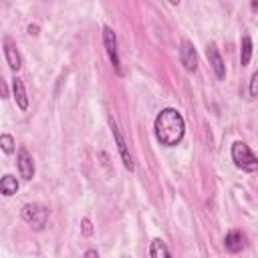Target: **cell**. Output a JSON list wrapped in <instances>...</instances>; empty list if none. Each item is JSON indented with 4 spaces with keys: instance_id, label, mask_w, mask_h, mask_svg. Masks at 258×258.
Returning a JSON list of instances; mask_svg holds the SVG:
<instances>
[{
    "instance_id": "obj_1",
    "label": "cell",
    "mask_w": 258,
    "mask_h": 258,
    "mask_svg": "<svg viewBox=\"0 0 258 258\" xmlns=\"http://www.w3.org/2000/svg\"><path fill=\"white\" fill-rule=\"evenodd\" d=\"M155 137L161 145L165 147H173L177 145L181 139H183V133H185V121H183V115L177 111V109H161L155 117Z\"/></svg>"
},
{
    "instance_id": "obj_2",
    "label": "cell",
    "mask_w": 258,
    "mask_h": 258,
    "mask_svg": "<svg viewBox=\"0 0 258 258\" xmlns=\"http://www.w3.org/2000/svg\"><path fill=\"white\" fill-rule=\"evenodd\" d=\"M232 161L244 171H258V157L250 151L244 141H236L232 145Z\"/></svg>"
},
{
    "instance_id": "obj_3",
    "label": "cell",
    "mask_w": 258,
    "mask_h": 258,
    "mask_svg": "<svg viewBox=\"0 0 258 258\" xmlns=\"http://www.w3.org/2000/svg\"><path fill=\"white\" fill-rule=\"evenodd\" d=\"M22 220L30 224L34 230H42L48 220V210L40 204H26L22 208Z\"/></svg>"
},
{
    "instance_id": "obj_4",
    "label": "cell",
    "mask_w": 258,
    "mask_h": 258,
    "mask_svg": "<svg viewBox=\"0 0 258 258\" xmlns=\"http://www.w3.org/2000/svg\"><path fill=\"white\" fill-rule=\"evenodd\" d=\"M103 40H105V48H107V54H109V60H111L113 69H115L119 75H123V71H121V60H119V52H117V36H115V32H113L111 26H105V28H103Z\"/></svg>"
},
{
    "instance_id": "obj_5",
    "label": "cell",
    "mask_w": 258,
    "mask_h": 258,
    "mask_svg": "<svg viewBox=\"0 0 258 258\" xmlns=\"http://www.w3.org/2000/svg\"><path fill=\"white\" fill-rule=\"evenodd\" d=\"M109 125H111V131H113V137H115V143H117V149H119V153H121V159H123V165L129 169V171H133V157H131V153H129V149H127V143H125V137H123V133L119 131V127H117V123H115V119L113 117H109Z\"/></svg>"
},
{
    "instance_id": "obj_6",
    "label": "cell",
    "mask_w": 258,
    "mask_h": 258,
    "mask_svg": "<svg viewBox=\"0 0 258 258\" xmlns=\"http://www.w3.org/2000/svg\"><path fill=\"white\" fill-rule=\"evenodd\" d=\"M179 60H181L183 69L189 71V73H194V71L198 69V54H196L194 44H191L187 38L181 40V46H179Z\"/></svg>"
},
{
    "instance_id": "obj_7",
    "label": "cell",
    "mask_w": 258,
    "mask_h": 258,
    "mask_svg": "<svg viewBox=\"0 0 258 258\" xmlns=\"http://www.w3.org/2000/svg\"><path fill=\"white\" fill-rule=\"evenodd\" d=\"M16 163H18L20 177H24V179H32V177H34V161H32V155L28 153L26 147H20V149H18Z\"/></svg>"
},
{
    "instance_id": "obj_8",
    "label": "cell",
    "mask_w": 258,
    "mask_h": 258,
    "mask_svg": "<svg viewBox=\"0 0 258 258\" xmlns=\"http://www.w3.org/2000/svg\"><path fill=\"white\" fill-rule=\"evenodd\" d=\"M4 56H6V62L12 71H18L22 67V58H20V52L16 48V44L10 40V38H4Z\"/></svg>"
},
{
    "instance_id": "obj_9",
    "label": "cell",
    "mask_w": 258,
    "mask_h": 258,
    "mask_svg": "<svg viewBox=\"0 0 258 258\" xmlns=\"http://www.w3.org/2000/svg\"><path fill=\"white\" fill-rule=\"evenodd\" d=\"M206 54H208V60H210V64H212L216 77H218V79H224V77H226V67H224V60H222L218 48H216L214 44H210L208 50H206Z\"/></svg>"
},
{
    "instance_id": "obj_10",
    "label": "cell",
    "mask_w": 258,
    "mask_h": 258,
    "mask_svg": "<svg viewBox=\"0 0 258 258\" xmlns=\"http://www.w3.org/2000/svg\"><path fill=\"white\" fill-rule=\"evenodd\" d=\"M12 95H14V99H16V105H18L22 111H26V109H28V97H26L24 83H22V79H18V77L12 79Z\"/></svg>"
},
{
    "instance_id": "obj_11",
    "label": "cell",
    "mask_w": 258,
    "mask_h": 258,
    "mask_svg": "<svg viewBox=\"0 0 258 258\" xmlns=\"http://www.w3.org/2000/svg\"><path fill=\"white\" fill-rule=\"evenodd\" d=\"M224 246H226V250L228 252H240L242 248H244V236L240 234V232H230V234H226V238H224Z\"/></svg>"
},
{
    "instance_id": "obj_12",
    "label": "cell",
    "mask_w": 258,
    "mask_h": 258,
    "mask_svg": "<svg viewBox=\"0 0 258 258\" xmlns=\"http://www.w3.org/2000/svg\"><path fill=\"white\" fill-rule=\"evenodd\" d=\"M250 56H252V38L248 34H244L240 40V64L246 67L250 62Z\"/></svg>"
},
{
    "instance_id": "obj_13",
    "label": "cell",
    "mask_w": 258,
    "mask_h": 258,
    "mask_svg": "<svg viewBox=\"0 0 258 258\" xmlns=\"http://www.w3.org/2000/svg\"><path fill=\"white\" fill-rule=\"evenodd\" d=\"M149 254H151V258H171V254H169V250H167L165 242H163V240H159V238H155V240L151 242Z\"/></svg>"
},
{
    "instance_id": "obj_14",
    "label": "cell",
    "mask_w": 258,
    "mask_h": 258,
    "mask_svg": "<svg viewBox=\"0 0 258 258\" xmlns=\"http://www.w3.org/2000/svg\"><path fill=\"white\" fill-rule=\"evenodd\" d=\"M0 191H2V196H14L16 191H18V181H16V177H12V175H4L2 177V181H0Z\"/></svg>"
},
{
    "instance_id": "obj_15",
    "label": "cell",
    "mask_w": 258,
    "mask_h": 258,
    "mask_svg": "<svg viewBox=\"0 0 258 258\" xmlns=\"http://www.w3.org/2000/svg\"><path fill=\"white\" fill-rule=\"evenodd\" d=\"M0 145H2L4 153H12V151H14V137L8 135V133H4V135L0 137Z\"/></svg>"
},
{
    "instance_id": "obj_16",
    "label": "cell",
    "mask_w": 258,
    "mask_h": 258,
    "mask_svg": "<svg viewBox=\"0 0 258 258\" xmlns=\"http://www.w3.org/2000/svg\"><path fill=\"white\" fill-rule=\"evenodd\" d=\"M250 95L252 97H258V71L252 75V79H250Z\"/></svg>"
},
{
    "instance_id": "obj_17",
    "label": "cell",
    "mask_w": 258,
    "mask_h": 258,
    "mask_svg": "<svg viewBox=\"0 0 258 258\" xmlns=\"http://www.w3.org/2000/svg\"><path fill=\"white\" fill-rule=\"evenodd\" d=\"M81 226H83V234H85V236H91V234H93V224H91L89 218H83Z\"/></svg>"
},
{
    "instance_id": "obj_18",
    "label": "cell",
    "mask_w": 258,
    "mask_h": 258,
    "mask_svg": "<svg viewBox=\"0 0 258 258\" xmlns=\"http://www.w3.org/2000/svg\"><path fill=\"white\" fill-rule=\"evenodd\" d=\"M83 258H99V254H97V250H87Z\"/></svg>"
},
{
    "instance_id": "obj_19",
    "label": "cell",
    "mask_w": 258,
    "mask_h": 258,
    "mask_svg": "<svg viewBox=\"0 0 258 258\" xmlns=\"http://www.w3.org/2000/svg\"><path fill=\"white\" fill-rule=\"evenodd\" d=\"M28 30H30V34H38V26H28Z\"/></svg>"
},
{
    "instance_id": "obj_20",
    "label": "cell",
    "mask_w": 258,
    "mask_h": 258,
    "mask_svg": "<svg viewBox=\"0 0 258 258\" xmlns=\"http://www.w3.org/2000/svg\"><path fill=\"white\" fill-rule=\"evenodd\" d=\"M252 10H258V2H252Z\"/></svg>"
}]
</instances>
